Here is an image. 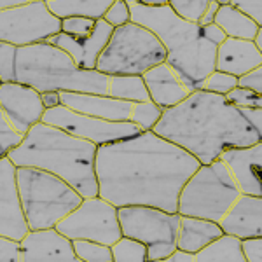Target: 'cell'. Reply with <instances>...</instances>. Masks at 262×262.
<instances>
[{"label":"cell","mask_w":262,"mask_h":262,"mask_svg":"<svg viewBox=\"0 0 262 262\" xmlns=\"http://www.w3.org/2000/svg\"><path fill=\"white\" fill-rule=\"evenodd\" d=\"M257 67H262V51L257 49L252 40L227 37L217 46L215 70L227 72L234 77H239Z\"/></svg>","instance_id":"44dd1931"},{"label":"cell","mask_w":262,"mask_h":262,"mask_svg":"<svg viewBox=\"0 0 262 262\" xmlns=\"http://www.w3.org/2000/svg\"><path fill=\"white\" fill-rule=\"evenodd\" d=\"M226 100L238 108H262V95L236 86L226 95Z\"/></svg>","instance_id":"836d02e7"},{"label":"cell","mask_w":262,"mask_h":262,"mask_svg":"<svg viewBox=\"0 0 262 262\" xmlns=\"http://www.w3.org/2000/svg\"><path fill=\"white\" fill-rule=\"evenodd\" d=\"M161 116H163V108L159 105H156L152 100L133 101L129 121L135 122L142 131H150L156 126V122L161 119Z\"/></svg>","instance_id":"83f0119b"},{"label":"cell","mask_w":262,"mask_h":262,"mask_svg":"<svg viewBox=\"0 0 262 262\" xmlns=\"http://www.w3.org/2000/svg\"><path fill=\"white\" fill-rule=\"evenodd\" d=\"M239 189L221 159L200 164L184 184L177 203V212L189 217L219 222L232 203L238 200Z\"/></svg>","instance_id":"ba28073f"},{"label":"cell","mask_w":262,"mask_h":262,"mask_svg":"<svg viewBox=\"0 0 262 262\" xmlns=\"http://www.w3.org/2000/svg\"><path fill=\"white\" fill-rule=\"evenodd\" d=\"M213 2H217L219 6H226V4H229L231 0H213Z\"/></svg>","instance_id":"c3c4849f"},{"label":"cell","mask_w":262,"mask_h":262,"mask_svg":"<svg viewBox=\"0 0 262 262\" xmlns=\"http://www.w3.org/2000/svg\"><path fill=\"white\" fill-rule=\"evenodd\" d=\"M33 2V0H0V11L6 9H14V7L27 6V4Z\"/></svg>","instance_id":"f6af8a7d"},{"label":"cell","mask_w":262,"mask_h":262,"mask_svg":"<svg viewBox=\"0 0 262 262\" xmlns=\"http://www.w3.org/2000/svg\"><path fill=\"white\" fill-rule=\"evenodd\" d=\"M213 23L222 28L226 37L243 39V40H253L257 32L262 28L259 23H255V21L250 18V16L243 14L242 11H238L236 7L229 6V4L219 7Z\"/></svg>","instance_id":"603a6c76"},{"label":"cell","mask_w":262,"mask_h":262,"mask_svg":"<svg viewBox=\"0 0 262 262\" xmlns=\"http://www.w3.org/2000/svg\"><path fill=\"white\" fill-rule=\"evenodd\" d=\"M219 7H221V6H219L217 2H213V0H210V4H208V6H206V9H205V12H203V16L200 18V21H198V25H200V27H205V25L213 23L215 14H217Z\"/></svg>","instance_id":"ee69618b"},{"label":"cell","mask_w":262,"mask_h":262,"mask_svg":"<svg viewBox=\"0 0 262 262\" xmlns=\"http://www.w3.org/2000/svg\"><path fill=\"white\" fill-rule=\"evenodd\" d=\"M238 86L245 88V90H250L257 93V95H262V67H257V69L239 75Z\"/></svg>","instance_id":"ab89813d"},{"label":"cell","mask_w":262,"mask_h":262,"mask_svg":"<svg viewBox=\"0 0 262 262\" xmlns=\"http://www.w3.org/2000/svg\"><path fill=\"white\" fill-rule=\"evenodd\" d=\"M131 21L147 28L166 49V63L179 74L191 91L200 90L203 81L215 70L217 46L201 35L198 23H189L175 14L170 6L147 7L129 2Z\"/></svg>","instance_id":"277c9868"},{"label":"cell","mask_w":262,"mask_h":262,"mask_svg":"<svg viewBox=\"0 0 262 262\" xmlns=\"http://www.w3.org/2000/svg\"><path fill=\"white\" fill-rule=\"evenodd\" d=\"M166 61V49L150 30L129 23L114 28L107 46L96 61L105 75H143L152 67Z\"/></svg>","instance_id":"52a82bcc"},{"label":"cell","mask_w":262,"mask_h":262,"mask_svg":"<svg viewBox=\"0 0 262 262\" xmlns=\"http://www.w3.org/2000/svg\"><path fill=\"white\" fill-rule=\"evenodd\" d=\"M21 262H77L72 239L56 227L28 229L19 242Z\"/></svg>","instance_id":"2e32d148"},{"label":"cell","mask_w":262,"mask_h":262,"mask_svg":"<svg viewBox=\"0 0 262 262\" xmlns=\"http://www.w3.org/2000/svg\"><path fill=\"white\" fill-rule=\"evenodd\" d=\"M152 131L187 150L201 164L219 159L226 149L262 142V129L247 119L243 108L205 90H194L175 107L164 108Z\"/></svg>","instance_id":"7a4b0ae2"},{"label":"cell","mask_w":262,"mask_h":262,"mask_svg":"<svg viewBox=\"0 0 262 262\" xmlns=\"http://www.w3.org/2000/svg\"><path fill=\"white\" fill-rule=\"evenodd\" d=\"M95 19L91 18H84V16H70V18H63L61 19V32L67 35H74V37H84L88 33L93 32L95 28Z\"/></svg>","instance_id":"e575fe53"},{"label":"cell","mask_w":262,"mask_h":262,"mask_svg":"<svg viewBox=\"0 0 262 262\" xmlns=\"http://www.w3.org/2000/svg\"><path fill=\"white\" fill-rule=\"evenodd\" d=\"M122 236H129L147 247V260H164L177 248L180 213L145 205L117 208Z\"/></svg>","instance_id":"9c48e42d"},{"label":"cell","mask_w":262,"mask_h":262,"mask_svg":"<svg viewBox=\"0 0 262 262\" xmlns=\"http://www.w3.org/2000/svg\"><path fill=\"white\" fill-rule=\"evenodd\" d=\"M112 32H114V27H111L107 21L101 18V19H96L95 28H93V32L88 33V35L74 37V35H67V33L60 32V33H56V35L46 39V42H49V44L65 51L79 69L96 70L98 56L101 54L105 46H107Z\"/></svg>","instance_id":"9a60e30c"},{"label":"cell","mask_w":262,"mask_h":262,"mask_svg":"<svg viewBox=\"0 0 262 262\" xmlns=\"http://www.w3.org/2000/svg\"><path fill=\"white\" fill-rule=\"evenodd\" d=\"M200 262H245L242 252V239L231 234H221L196 252Z\"/></svg>","instance_id":"d4e9b609"},{"label":"cell","mask_w":262,"mask_h":262,"mask_svg":"<svg viewBox=\"0 0 262 262\" xmlns=\"http://www.w3.org/2000/svg\"><path fill=\"white\" fill-rule=\"evenodd\" d=\"M108 96L128 101L150 100L142 75H112V88Z\"/></svg>","instance_id":"484cf974"},{"label":"cell","mask_w":262,"mask_h":262,"mask_svg":"<svg viewBox=\"0 0 262 262\" xmlns=\"http://www.w3.org/2000/svg\"><path fill=\"white\" fill-rule=\"evenodd\" d=\"M242 252L245 262H262V236L242 239Z\"/></svg>","instance_id":"74e56055"},{"label":"cell","mask_w":262,"mask_h":262,"mask_svg":"<svg viewBox=\"0 0 262 262\" xmlns=\"http://www.w3.org/2000/svg\"><path fill=\"white\" fill-rule=\"evenodd\" d=\"M42 122L56 126V128L67 131L77 138H82V140H90L98 147L135 137L142 131L131 121H105L100 117L75 112L65 105L48 108L42 116Z\"/></svg>","instance_id":"7c38bea8"},{"label":"cell","mask_w":262,"mask_h":262,"mask_svg":"<svg viewBox=\"0 0 262 262\" xmlns=\"http://www.w3.org/2000/svg\"><path fill=\"white\" fill-rule=\"evenodd\" d=\"M16 54L18 48L9 42H0V81L16 82Z\"/></svg>","instance_id":"1f68e13d"},{"label":"cell","mask_w":262,"mask_h":262,"mask_svg":"<svg viewBox=\"0 0 262 262\" xmlns=\"http://www.w3.org/2000/svg\"><path fill=\"white\" fill-rule=\"evenodd\" d=\"M229 6L236 7L243 14L250 16L255 23L262 27V0H231Z\"/></svg>","instance_id":"f35d334b"},{"label":"cell","mask_w":262,"mask_h":262,"mask_svg":"<svg viewBox=\"0 0 262 262\" xmlns=\"http://www.w3.org/2000/svg\"><path fill=\"white\" fill-rule=\"evenodd\" d=\"M224 234L236 238L262 236V196L239 194L238 200L219 221Z\"/></svg>","instance_id":"d6986e66"},{"label":"cell","mask_w":262,"mask_h":262,"mask_svg":"<svg viewBox=\"0 0 262 262\" xmlns=\"http://www.w3.org/2000/svg\"><path fill=\"white\" fill-rule=\"evenodd\" d=\"M253 44H255V48L257 49H260L262 51V28H260V30L259 32H257V35L255 37H253Z\"/></svg>","instance_id":"7dc6e473"},{"label":"cell","mask_w":262,"mask_h":262,"mask_svg":"<svg viewBox=\"0 0 262 262\" xmlns=\"http://www.w3.org/2000/svg\"><path fill=\"white\" fill-rule=\"evenodd\" d=\"M201 35L205 37L208 42H212L213 46H219L221 42H224L227 39L226 33L219 25L215 23H210V25H205V27H201Z\"/></svg>","instance_id":"60d3db41"},{"label":"cell","mask_w":262,"mask_h":262,"mask_svg":"<svg viewBox=\"0 0 262 262\" xmlns=\"http://www.w3.org/2000/svg\"><path fill=\"white\" fill-rule=\"evenodd\" d=\"M21 140H23V135H19L12 128L7 117L4 116L2 108H0V158H6L14 147L19 145Z\"/></svg>","instance_id":"d6a6232c"},{"label":"cell","mask_w":262,"mask_h":262,"mask_svg":"<svg viewBox=\"0 0 262 262\" xmlns=\"http://www.w3.org/2000/svg\"><path fill=\"white\" fill-rule=\"evenodd\" d=\"M114 2L116 0H46V6L60 19L70 16H84L96 21L103 18Z\"/></svg>","instance_id":"cb8c5ba5"},{"label":"cell","mask_w":262,"mask_h":262,"mask_svg":"<svg viewBox=\"0 0 262 262\" xmlns=\"http://www.w3.org/2000/svg\"><path fill=\"white\" fill-rule=\"evenodd\" d=\"M238 86V77L227 74V72H221V70H213L212 74H208V77L203 81L200 90L215 93V95H222L226 96L231 90Z\"/></svg>","instance_id":"4dcf8cb0"},{"label":"cell","mask_w":262,"mask_h":262,"mask_svg":"<svg viewBox=\"0 0 262 262\" xmlns=\"http://www.w3.org/2000/svg\"><path fill=\"white\" fill-rule=\"evenodd\" d=\"M200 164L192 154L152 129L140 131L96 149L98 196L117 208L145 205L173 213L182 187Z\"/></svg>","instance_id":"6da1fadb"},{"label":"cell","mask_w":262,"mask_h":262,"mask_svg":"<svg viewBox=\"0 0 262 262\" xmlns=\"http://www.w3.org/2000/svg\"><path fill=\"white\" fill-rule=\"evenodd\" d=\"M221 234H224V232L219 222L180 215L179 232H177V248L196 253Z\"/></svg>","instance_id":"7402d4cb"},{"label":"cell","mask_w":262,"mask_h":262,"mask_svg":"<svg viewBox=\"0 0 262 262\" xmlns=\"http://www.w3.org/2000/svg\"><path fill=\"white\" fill-rule=\"evenodd\" d=\"M210 0H168L170 9L189 23H198Z\"/></svg>","instance_id":"f546056e"},{"label":"cell","mask_w":262,"mask_h":262,"mask_svg":"<svg viewBox=\"0 0 262 262\" xmlns=\"http://www.w3.org/2000/svg\"><path fill=\"white\" fill-rule=\"evenodd\" d=\"M103 19L114 28L129 23L131 12H129V6L126 4V0H116V2L107 9V12L103 14Z\"/></svg>","instance_id":"d590c367"},{"label":"cell","mask_w":262,"mask_h":262,"mask_svg":"<svg viewBox=\"0 0 262 262\" xmlns=\"http://www.w3.org/2000/svg\"><path fill=\"white\" fill-rule=\"evenodd\" d=\"M96 149L90 140H82L56 126L37 122L7 158L16 166H32L49 171L72 185L82 198L98 194L95 161Z\"/></svg>","instance_id":"3957f363"},{"label":"cell","mask_w":262,"mask_h":262,"mask_svg":"<svg viewBox=\"0 0 262 262\" xmlns=\"http://www.w3.org/2000/svg\"><path fill=\"white\" fill-rule=\"evenodd\" d=\"M0 108L19 135H27L32 126L42 121L46 112L40 93L21 82L0 84Z\"/></svg>","instance_id":"4fadbf2b"},{"label":"cell","mask_w":262,"mask_h":262,"mask_svg":"<svg viewBox=\"0 0 262 262\" xmlns=\"http://www.w3.org/2000/svg\"><path fill=\"white\" fill-rule=\"evenodd\" d=\"M164 260L166 262H196V253L175 248V250H173Z\"/></svg>","instance_id":"7bdbcfd3"},{"label":"cell","mask_w":262,"mask_h":262,"mask_svg":"<svg viewBox=\"0 0 262 262\" xmlns=\"http://www.w3.org/2000/svg\"><path fill=\"white\" fill-rule=\"evenodd\" d=\"M0 262H21V247L18 239L0 234Z\"/></svg>","instance_id":"8d00e7d4"},{"label":"cell","mask_w":262,"mask_h":262,"mask_svg":"<svg viewBox=\"0 0 262 262\" xmlns=\"http://www.w3.org/2000/svg\"><path fill=\"white\" fill-rule=\"evenodd\" d=\"M28 232V224L21 208L16 164L9 158H0V234L21 239Z\"/></svg>","instance_id":"5bb4252c"},{"label":"cell","mask_w":262,"mask_h":262,"mask_svg":"<svg viewBox=\"0 0 262 262\" xmlns=\"http://www.w3.org/2000/svg\"><path fill=\"white\" fill-rule=\"evenodd\" d=\"M16 184L28 229L54 227L84 200L65 180L39 168L16 166Z\"/></svg>","instance_id":"8992f818"},{"label":"cell","mask_w":262,"mask_h":262,"mask_svg":"<svg viewBox=\"0 0 262 262\" xmlns=\"http://www.w3.org/2000/svg\"><path fill=\"white\" fill-rule=\"evenodd\" d=\"M40 100L44 108H54L58 105H61V98H60V91H42L40 93Z\"/></svg>","instance_id":"b9f144b4"},{"label":"cell","mask_w":262,"mask_h":262,"mask_svg":"<svg viewBox=\"0 0 262 262\" xmlns=\"http://www.w3.org/2000/svg\"><path fill=\"white\" fill-rule=\"evenodd\" d=\"M58 231L69 239H91L112 247L122 236L117 206L101 196L84 198L81 205L56 224Z\"/></svg>","instance_id":"30bf717a"},{"label":"cell","mask_w":262,"mask_h":262,"mask_svg":"<svg viewBox=\"0 0 262 262\" xmlns=\"http://www.w3.org/2000/svg\"><path fill=\"white\" fill-rule=\"evenodd\" d=\"M74 252L82 262H112V250L108 245L91 239H72Z\"/></svg>","instance_id":"f1b7e54d"},{"label":"cell","mask_w":262,"mask_h":262,"mask_svg":"<svg viewBox=\"0 0 262 262\" xmlns=\"http://www.w3.org/2000/svg\"><path fill=\"white\" fill-rule=\"evenodd\" d=\"M138 4L147 7H161V6H168V0H137Z\"/></svg>","instance_id":"bcb514c9"},{"label":"cell","mask_w":262,"mask_h":262,"mask_svg":"<svg viewBox=\"0 0 262 262\" xmlns=\"http://www.w3.org/2000/svg\"><path fill=\"white\" fill-rule=\"evenodd\" d=\"M242 194L262 196V142L248 147H232L219 156Z\"/></svg>","instance_id":"e0dca14e"},{"label":"cell","mask_w":262,"mask_h":262,"mask_svg":"<svg viewBox=\"0 0 262 262\" xmlns=\"http://www.w3.org/2000/svg\"><path fill=\"white\" fill-rule=\"evenodd\" d=\"M116 262H143L147 260V247L129 236H121L111 247Z\"/></svg>","instance_id":"4316f807"},{"label":"cell","mask_w":262,"mask_h":262,"mask_svg":"<svg viewBox=\"0 0 262 262\" xmlns=\"http://www.w3.org/2000/svg\"><path fill=\"white\" fill-rule=\"evenodd\" d=\"M16 82L42 91H70L111 95L112 75L79 69L56 46L42 40L21 46L16 54Z\"/></svg>","instance_id":"5b68a950"},{"label":"cell","mask_w":262,"mask_h":262,"mask_svg":"<svg viewBox=\"0 0 262 262\" xmlns=\"http://www.w3.org/2000/svg\"><path fill=\"white\" fill-rule=\"evenodd\" d=\"M142 79L147 88V93H149V98L156 105H159L163 111L175 107L177 103H180L192 93L166 61L147 70L142 75Z\"/></svg>","instance_id":"ffe728a7"},{"label":"cell","mask_w":262,"mask_h":262,"mask_svg":"<svg viewBox=\"0 0 262 262\" xmlns=\"http://www.w3.org/2000/svg\"><path fill=\"white\" fill-rule=\"evenodd\" d=\"M60 32L61 19L48 9L46 0L0 11V42H9L16 48L42 42Z\"/></svg>","instance_id":"8fae6325"},{"label":"cell","mask_w":262,"mask_h":262,"mask_svg":"<svg viewBox=\"0 0 262 262\" xmlns=\"http://www.w3.org/2000/svg\"><path fill=\"white\" fill-rule=\"evenodd\" d=\"M0 84H2V81H0Z\"/></svg>","instance_id":"681fc988"},{"label":"cell","mask_w":262,"mask_h":262,"mask_svg":"<svg viewBox=\"0 0 262 262\" xmlns=\"http://www.w3.org/2000/svg\"><path fill=\"white\" fill-rule=\"evenodd\" d=\"M60 98L61 105L72 111L105 121H129L133 107V101L114 98L108 95H93V93L60 91Z\"/></svg>","instance_id":"ac0fdd59"}]
</instances>
